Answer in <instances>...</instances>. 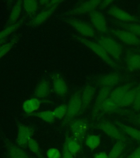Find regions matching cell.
Masks as SVG:
<instances>
[{
  "mask_svg": "<svg viewBox=\"0 0 140 158\" xmlns=\"http://www.w3.org/2000/svg\"><path fill=\"white\" fill-rule=\"evenodd\" d=\"M74 39L90 49L110 67L114 69H117L118 68V65L116 62L107 53L105 50L98 42L91 41L78 35L74 36Z\"/></svg>",
  "mask_w": 140,
  "mask_h": 158,
  "instance_id": "1",
  "label": "cell"
},
{
  "mask_svg": "<svg viewBox=\"0 0 140 158\" xmlns=\"http://www.w3.org/2000/svg\"><path fill=\"white\" fill-rule=\"evenodd\" d=\"M97 42L101 44L107 53L115 61L119 62L123 53V47L116 40L108 36H100Z\"/></svg>",
  "mask_w": 140,
  "mask_h": 158,
  "instance_id": "2",
  "label": "cell"
},
{
  "mask_svg": "<svg viewBox=\"0 0 140 158\" xmlns=\"http://www.w3.org/2000/svg\"><path fill=\"white\" fill-rule=\"evenodd\" d=\"M82 111V101L81 93L76 92L70 99L67 104V113L66 116L62 121V126L69 124L77 116L81 114Z\"/></svg>",
  "mask_w": 140,
  "mask_h": 158,
  "instance_id": "3",
  "label": "cell"
},
{
  "mask_svg": "<svg viewBox=\"0 0 140 158\" xmlns=\"http://www.w3.org/2000/svg\"><path fill=\"white\" fill-rule=\"evenodd\" d=\"M64 21L74 28L82 37L88 39L94 38L96 36L95 30L88 23L73 18H67Z\"/></svg>",
  "mask_w": 140,
  "mask_h": 158,
  "instance_id": "4",
  "label": "cell"
},
{
  "mask_svg": "<svg viewBox=\"0 0 140 158\" xmlns=\"http://www.w3.org/2000/svg\"><path fill=\"white\" fill-rule=\"evenodd\" d=\"M71 136L81 143L89 128V122L86 118H74L69 123Z\"/></svg>",
  "mask_w": 140,
  "mask_h": 158,
  "instance_id": "5",
  "label": "cell"
},
{
  "mask_svg": "<svg viewBox=\"0 0 140 158\" xmlns=\"http://www.w3.org/2000/svg\"><path fill=\"white\" fill-rule=\"evenodd\" d=\"M94 128L101 130L111 138L117 141L124 142L126 139V136L122 131L119 128L115 123L110 121H101L93 126Z\"/></svg>",
  "mask_w": 140,
  "mask_h": 158,
  "instance_id": "6",
  "label": "cell"
},
{
  "mask_svg": "<svg viewBox=\"0 0 140 158\" xmlns=\"http://www.w3.org/2000/svg\"><path fill=\"white\" fill-rule=\"evenodd\" d=\"M17 144L24 149L27 148L29 141L34 135V128L32 126L19 123L18 125Z\"/></svg>",
  "mask_w": 140,
  "mask_h": 158,
  "instance_id": "7",
  "label": "cell"
},
{
  "mask_svg": "<svg viewBox=\"0 0 140 158\" xmlns=\"http://www.w3.org/2000/svg\"><path fill=\"white\" fill-rule=\"evenodd\" d=\"M109 32L125 44L140 46V37L129 31L122 29H111Z\"/></svg>",
  "mask_w": 140,
  "mask_h": 158,
  "instance_id": "8",
  "label": "cell"
},
{
  "mask_svg": "<svg viewBox=\"0 0 140 158\" xmlns=\"http://www.w3.org/2000/svg\"><path fill=\"white\" fill-rule=\"evenodd\" d=\"M107 14L120 22L138 23L140 22L138 18L114 5L112 6L108 9Z\"/></svg>",
  "mask_w": 140,
  "mask_h": 158,
  "instance_id": "9",
  "label": "cell"
},
{
  "mask_svg": "<svg viewBox=\"0 0 140 158\" xmlns=\"http://www.w3.org/2000/svg\"><path fill=\"white\" fill-rule=\"evenodd\" d=\"M92 27L98 32L106 34L110 31L104 15L99 10H94L89 14Z\"/></svg>",
  "mask_w": 140,
  "mask_h": 158,
  "instance_id": "10",
  "label": "cell"
},
{
  "mask_svg": "<svg viewBox=\"0 0 140 158\" xmlns=\"http://www.w3.org/2000/svg\"><path fill=\"white\" fill-rule=\"evenodd\" d=\"M101 1L98 0H91V1H86L80 3L77 5L76 7L74 8L73 10H70L67 12V15H79L90 13L95 10L98 6Z\"/></svg>",
  "mask_w": 140,
  "mask_h": 158,
  "instance_id": "11",
  "label": "cell"
},
{
  "mask_svg": "<svg viewBox=\"0 0 140 158\" xmlns=\"http://www.w3.org/2000/svg\"><path fill=\"white\" fill-rule=\"evenodd\" d=\"M3 139L8 158H31L23 148L10 142L6 137L3 136Z\"/></svg>",
  "mask_w": 140,
  "mask_h": 158,
  "instance_id": "12",
  "label": "cell"
},
{
  "mask_svg": "<svg viewBox=\"0 0 140 158\" xmlns=\"http://www.w3.org/2000/svg\"><path fill=\"white\" fill-rule=\"evenodd\" d=\"M42 103H53L49 99H41L36 97L27 99L22 103V110L29 115L30 114L36 113L41 106Z\"/></svg>",
  "mask_w": 140,
  "mask_h": 158,
  "instance_id": "13",
  "label": "cell"
},
{
  "mask_svg": "<svg viewBox=\"0 0 140 158\" xmlns=\"http://www.w3.org/2000/svg\"><path fill=\"white\" fill-rule=\"evenodd\" d=\"M122 77L118 73H111L101 75L96 80L98 86L101 87L112 88L121 82Z\"/></svg>",
  "mask_w": 140,
  "mask_h": 158,
  "instance_id": "14",
  "label": "cell"
},
{
  "mask_svg": "<svg viewBox=\"0 0 140 158\" xmlns=\"http://www.w3.org/2000/svg\"><path fill=\"white\" fill-rule=\"evenodd\" d=\"M112 89L111 88L101 87L98 91L91 111V115L93 118L96 117L101 111V106L103 102L110 96Z\"/></svg>",
  "mask_w": 140,
  "mask_h": 158,
  "instance_id": "15",
  "label": "cell"
},
{
  "mask_svg": "<svg viewBox=\"0 0 140 158\" xmlns=\"http://www.w3.org/2000/svg\"><path fill=\"white\" fill-rule=\"evenodd\" d=\"M59 5H55L51 7L45 8L34 17L30 22V25L33 27H38L46 22L52 16Z\"/></svg>",
  "mask_w": 140,
  "mask_h": 158,
  "instance_id": "16",
  "label": "cell"
},
{
  "mask_svg": "<svg viewBox=\"0 0 140 158\" xmlns=\"http://www.w3.org/2000/svg\"><path fill=\"white\" fill-rule=\"evenodd\" d=\"M134 82H128L116 87L115 89H112L110 97L119 106L124 97L131 89L134 87Z\"/></svg>",
  "mask_w": 140,
  "mask_h": 158,
  "instance_id": "17",
  "label": "cell"
},
{
  "mask_svg": "<svg viewBox=\"0 0 140 158\" xmlns=\"http://www.w3.org/2000/svg\"><path fill=\"white\" fill-rule=\"evenodd\" d=\"M96 89L95 87L91 85H87L84 87L81 92L82 101V114L86 110L96 94Z\"/></svg>",
  "mask_w": 140,
  "mask_h": 158,
  "instance_id": "18",
  "label": "cell"
},
{
  "mask_svg": "<svg viewBox=\"0 0 140 158\" xmlns=\"http://www.w3.org/2000/svg\"><path fill=\"white\" fill-rule=\"evenodd\" d=\"M53 89L55 93L60 97H64L66 96L69 88L66 82L64 79L59 75L55 74L52 77Z\"/></svg>",
  "mask_w": 140,
  "mask_h": 158,
  "instance_id": "19",
  "label": "cell"
},
{
  "mask_svg": "<svg viewBox=\"0 0 140 158\" xmlns=\"http://www.w3.org/2000/svg\"><path fill=\"white\" fill-rule=\"evenodd\" d=\"M51 85L50 82L43 79L39 82L34 91V97L41 99H46L51 92Z\"/></svg>",
  "mask_w": 140,
  "mask_h": 158,
  "instance_id": "20",
  "label": "cell"
},
{
  "mask_svg": "<svg viewBox=\"0 0 140 158\" xmlns=\"http://www.w3.org/2000/svg\"><path fill=\"white\" fill-rule=\"evenodd\" d=\"M126 63L128 70L131 72L140 70V53L137 52H127Z\"/></svg>",
  "mask_w": 140,
  "mask_h": 158,
  "instance_id": "21",
  "label": "cell"
},
{
  "mask_svg": "<svg viewBox=\"0 0 140 158\" xmlns=\"http://www.w3.org/2000/svg\"><path fill=\"white\" fill-rule=\"evenodd\" d=\"M114 123L118 126L123 133H126V135L130 136L135 140L140 141V130L126 125L120 121H115Z\"/></svg>",
  "mask_w": 140,
  "mask_h": 158,
  "instance_id": "22",
  "label": "cell"
},
{
  "mask_svg": "<svg viewBox=\"0 0 140 158\" xmlns=\"http://www.w3.org/2000/svg\"><path fill=\"white\" fill-rule=\"evenodd\" d=\"M67 150L74 156L81 150V143L67 133L64 143Z\"/></svg>",
  "mask_w": 140,
  "mask_h": 158,
  "instance_id": "23",
  "label": "cell"
},
{
  "mask_svg": "<svg viewBox=\"0 0 140 158\" xmlns=\"http://www.w3.org/2000/svg\"><path fill=\"white\" fill-rule=\"evenodd\" d=\"M22 8L23 5L22 1H18L15 3L8 17V25L14 24L19 21V19L22 12Z\"/></svg>",
  "mask_w": 140,
  "mask_h": 158,
  "instance_id": "24",
  "label": "cell"
},
{
  "mask_svg": "<svg viewBox=\"0 0 140 158\" xmlns=\"http://www.w3.org/2000/svg\"><path fill=\"white\" fill-rule=\"evenodd\" d=\"M25 21V18L22 17L19 20L18 22L14 24L8 25L7 27H5L4 29L0 31V41L3 40H7L8 37L10 35L12 34L13 32L17 30L19 28L22 26V24Z\"/></svg>",
  "mask_w": 140,
  "mask_h": 158,
  "instance_id": "25",
  "label": "cell"
},
{
  "mask_svg": "<svg viewBox=\"0 0 140 158\" xmlns=\"http://www.w3.org/2000/svg\"><path fill=\"white\" fill-rule=\"evenodd\" d=\"M121 108L115 102L109 97L105 101L103 102L101 108V111L105 113H121Z\"/></svg>",
  "mask_w": 140,
  "mask_h": 158,
  "instance_id": "26",
  "label": "cell"
},
{
  "mask_svg": "<svg viewBox=\"0 0 140 158\" xmlns=\"http://www.w3.org/2000/svg\"><path fill=\"white\" fill-rule=\"evenodd\" d=\"M137 90H138L137 86L133 87L132 89H131L127 92V94H126V96L124 97L121 103L119 104V106L120 108H125V107H128V106H130L131 105H133L135 99Z\"/></svg>",
  "mask_w": 140,
  "mask_h": 158,
  "instance_id": "27",
  "label": "cell"
},
{
  "mask_svg": "<svg viewBox=\"0 0 140 158\" xmlns=\"http://www.w3.org/2000/svg\"><path fill=\"white\" fill-rule=\"evenodd\" d=\"M114 24L118 25L122 29L126 30L140 37V24L138 23H122L115 21Z\"/></svg>",
  "mask_w": 140,
  "mask_h": 158,
  "instance_id": "28",
  "label": "cell"
},
{
  "mask_svg": "<svg viewBox=\"0 0 140 158\" xmlns=\"http://www.w3.org/2000/svg\"><path fill=\"white\" fill-rule=\"evenodd\" d=\"M27 116L36 117L48 123H53L55 120L54 113L53 111L51 110H44L39 112H36L34 113L30 114Z\"/></svg>",
  "mask_w": 140,
  "mask_h": 158,
  "instance_id": "29",
  "label": "cell"
},
{
  "mask_svg": "<svg viewBox=\"0 0 140 158\" xmlns=\"http://www.w3.org/2000/svg\"><path fill=\"white\" fill-rule=\"evenodd\" d=\"M23 8L25 11L29 16H33L35 15L38 9L39 2L34 0H29L22 1Z\"/></svg>",
  "mask_w": 140,
  "mask_h": 158,
  "instance_id": "30",
  "label": "cell"
},
{
  "mask_svg": "<svg viewBox=\"0 0 140 158\" xmlns=\"http://www.w3.org/2000/svg\"><path fill=\"white\" fill-rule=\"evenodd\" d=\"M19 37L15 36L12 38L9 41L0 46V59L2 58L6 54H7L11 49H12L15 44L17 43Z\"/></svg>",
  "mask_w": 140,
  "mask_h": 158,
  "instance_id": "31",
  "label": "cell"
},
{
  "mask_svg": "<svg viewBox=\"0 0 140 158\" xmlns=\"http://www.w3.org/2000/svg\"><path fill=\"white\" fill-rule=\"evenodd\" d=\"M100 137L97 135H89L86 138L85 143L86 146L91 151H94L101 144Z\"/></svg>",
  "mask_w": 140,
  "mask_h": 158,
  "instance_id": "32",
  "label": "cell"
},
{
  "mask_svg": "<svg viewBox=\"0 0 140 158\" xmlns=\"http://www.w3.org/2000/svg\"><path fill=\"white\" fill-rule=\"evenodd\" d=\"M124 147H125V144L123 141H117L108 154V158H119L120 156H121V154L123 152Z\"/></svg>",
  "mask_w": 140,
  "mask_h": 158,
  "instance_id": "33",
  "label": "cell"
},
{
  "mask_svg": "<svg viewBox=\"0 0 140 158\" xmlns=\"http://www.w3.org/2000/svg\"><path fill=\"white\" fill-rule=\"evenodd\" d=\"M27 148L37 156V158H44L41 148L39 147V144L34 138H31L30 139L27 144Z\"/></svg>",
  "mask_w": 140,
  "mask_h": 158,
  "instance_id": "34",
  "label": "cell"
},
{
  "mask_svg": "<svg viewBox=\"0 0 140 158\" xmlns=\"http://www.w3.org/2000/svg\"><path fill=\"white\" fill-rule=\"evenodd\" d=\"M55 118L62 120L66 116L67 113V105L66 104H62L57 106L53 110Z\"/></svg>",
  "mask_w": 140,
  "mask_h": 158,
  "instance_id": "35",
  "label": "cell"
},
{
  "mask_svg": "<svg viewBox=\"0 0 140 158\" xmlns=\"http://www.w3.org/2000/svg\"><path fill=\"white\" fill-rule=\"evenodd\" d=\"M47 158H62V153L56 148H51L47 152Z\"/></svg>",
  "mask_w": 140,
  "mask_h": 158,
  "instance_id": "36",
  "label": "cell"
},
{
  "mask_svg": "<svg viewBox=\"0 0 140 158\" xmlns=\"http://www.w3.org/2000/svg\"><path fill=\"white\" fill-rule=\"evenodd\" d=\"M138 90H137V93L136 95L135 99V101L134 102L133 106V108L135 111H140V81L138 85Z\"/></svg>",
  "mask_w": 140,
  "mask_h": 158,
  "instance_id": "37",
  "label": "cell"
},
{
  "mask_svg": "<svg viewBox=\"0 0 140 158\" xmlns=\"http://www.w3.org/2000/svg\"><path fill=\"white\" fill-rule=\"evenodd\" d=\"M62 158H75V156L70 153L67 149L65 144L62 146Z\"/></svg>",
  "mask_w": 140,
  "mask_h": 158,
  "instance_id": "38",
  "label": "cell"
},
{
  "mask_svg": "<svg viewBox=\"0 0 140 158\" xmlns=\"http://www.w3.org/2000/svg\"><path fill=\"white\" fill-rule=\"evenodd\" d=\"M113 2V1H111V0L101 1L98 8H99L101 10H105L106 8L109 7Z\"/></svg>",
  "mask_w": 140,
  "mask_h": 158,
  "instance_id": "39",
  "label": "cell"
},
{
  "mask_svg": "<svg viewBox=\"0 0 140 158\" xmlns=\"http://www.w3.org/2000/svg\"><path fill=\"white\" fill-rule=\"evenodd\" d=\"M127 158H140V146L134 151Z\"/></svg>",
  "mask_w": 140,
  "mask_h": 158,
  "instance_id": "40",
  "label": "cell"
},
{
  "mask_svg": "<svg viewBox=\"0 0 140 158\" xmlns=\"http://www.w3.org/2000/svg\"><path fill=\"white\" fill-rule=\"evenodd\" d=\"M94 158H108V155L106 152H99V153H96L95 154L94 156Z\"/></svg>",
  "mask_w": 140,
  "mask_h": 158,
  "instance_id": "41",
  "label": "cell"
},
{
  "mask_svg": "<svg viewBox=\"0 0 140 158\" xmlns=\"http://www.w3.org/2000/svg\"><path fill=\"white\" fill-rule=\"evenodd\" d=\"M134 121L135 123L140 126V114L134 118Z\"/></svg>",
  "mask_w": 140,
  "mask_h": 158,
  "instance_id": "42",
  "label": "cell"
},
{
  "mask_svg": "<svg viewBox=\"0 0 140 158\" xmlns=\"http://www.w3.org/2000/svg\"><path fill=\"white\" fill-rule=\"evenodd\" d=\"M6 40H3V41H0V46H2V44H5V43H6Z\"/></svg>",
  "mask_w": 140,
  "mask_h": 158,
  "instance_id": "43",
  "label": "cell"
},
{
  "mask_svg": "<svg viewBox=\"0 0 140 158\" xmlns=\"http://www.w3.org/2000/svg\"><path fill=\"white\" fill-rule=\"evenodd\" d=\"M123 158V156H119V158Z\"/></svg>",
  "mask_w": 140,
  "mask_h": 158,
  "instance_id": "44",
  "label": "cell"
},
{
  "mask_svg": "<svg viewBox=\"0 0 140 158\" xmlns=\"http://www.w3.org/2000/svg\"></svg>",
  "mask_w": 140,
  "mask_h": 158,
  "instance_id": "45",
  "label": "cell"
}]
</instances>
